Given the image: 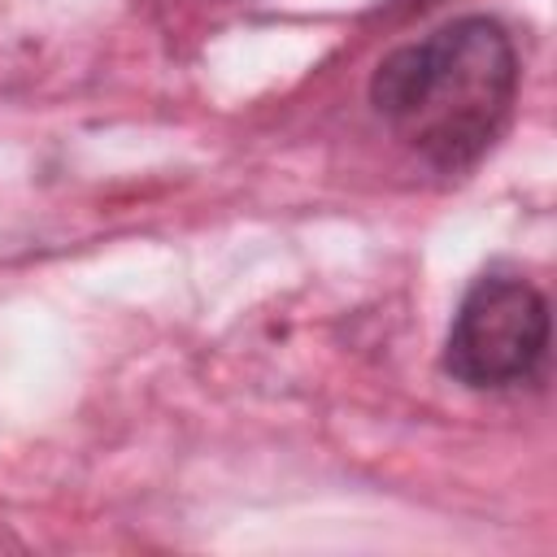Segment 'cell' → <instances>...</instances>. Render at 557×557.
Instances as JSON below:
<instances>
[{"label": "cell", "mask_w": 557, "mask_h": 557, "mask_svg": "<svg viewBox=\"0 0 557 557\" xmlns=\"http://www.w3.org/2000/svg\"><path fill=\"white\" fill-rule=\"evenodd\" d=\"M518 52L496 17L470 13L387 52L370 78L383 126L444 174L470 170L505 131Z\"/></svg>", "instance_id": "1"}, {"label": "cell", "mask_w": 557, "mask_h": 557, "mask_svg": "<svg viewBox=\"0 0 557 557\" xmlns=\"http://www.w3.org/2000/svg\"><path fill=\"white\" fill-rule=\"evenodd\" d=\"M548 352V300L544 292L505 270H487L461 296L448 339L444 370L466 387H513L527 383Z\"/></svg>", "instance_id": "2"}]
</instances>
